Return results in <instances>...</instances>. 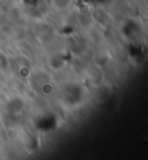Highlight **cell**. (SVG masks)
<instances>
[{
  "mask_svg": "<svg viewBox=\"0 0 148 160\" xmlns=\"http://www.w3.org/2000/svg\"><path fill=\"white\" fill-rule=\"evenodd\" d=\"M70 2H72V0H53V4L56 5V8H59V9H64V8H68Z\"/></svg>",
  "mask_w": 148,
  "mask_h": 160,
  "instance_id": "6da1fadb",
  "label": "cell"
}]
</instances>
